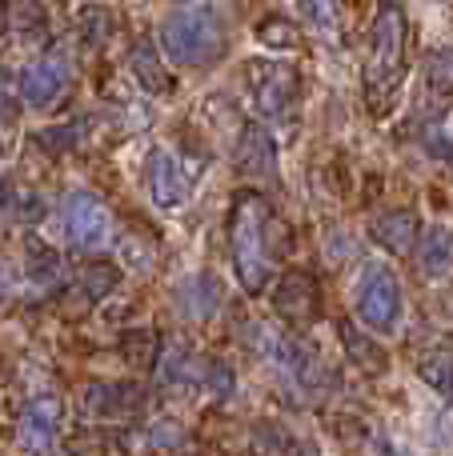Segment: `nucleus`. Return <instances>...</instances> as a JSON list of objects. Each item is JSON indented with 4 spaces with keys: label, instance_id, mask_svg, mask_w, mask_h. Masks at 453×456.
I'll use <instances>...</instances> for the list:
<instances>
[{
    "label": "nucleus",
    "instance_id": "obj_9",
    "mask_svg": "<svg viewBox=\"0 0 453 456\" xmlns=\"http://www.w3.org/2000/svg\"><path fill=\"white\" fill-rule=\"evenodd\" d=\"M149 393L136 380H96L85 388V412L96 420H125L144 409Z\"/></svg>",
    "mask_w": 453,
    "mask_h": 456
},
{
    "label": "nucleus",
    "instance_id": "obj_2",
    "mask_svg": "<svg viewBox=\"0 0 453 456\" xmlns=\"http://www.w3.org/2000/svg\"><path fill=\"white\" fill-rule=\"evenodd\" d=\"M273 208L261 192H241L233 200L229 213V244H233V268L245 292H261L269 284V268H273Z\"/></svg>",
    "mask_w": 453,
    "mask_h": 456
},
{
    "label": "nucleus",
    "instance_id": "obj_18",
    "mask_svg": "<svg viewBox=\"0 0 453 456\" xmlns=\"http://www.w3.org/2000/svg\"><path fill=\"white\" fill-rule=\"evenodd\" d=\"M337 337H342V345H345V356H350V361L358 364L361 372H369V377H382V372L390 369V356H385L382 348H377V340L366 337L358 324L342 321V324H337Z\"/></svg>",
    "mask_w": 453,
    "mask_h": 456
},
{
    "label": "nucleus",
    "instance_id": "obj_13",
    "mask_svg": "<svg viewBox=\"0 0 453 456\" xmlns=\"http://www.w3.org/2000/svg\"><path fill=\"white\" fill-rule=\"evenodd\" d=\"M369 232H374V240L382 244L385 252L409 256V252L417 248L422 224H417V213H409V208H390V213H382L374 224H369Z\"/></svg>",
    "mask_w": 453,
    "mask_h": 456
},
{
    "label": "nucleus",
    "instance_id": "obj_19",
    "mask_svg": "<svg viewBox=\"0 0 453 456\" xmlns=\"http://www.w3.org/2000/svg\"><path fill=\"white\" fill-rule=\"evenodd\" d=\"M417 377L438 396L453 401V340H438V345H430L417 356Z\"/></svg>",
    "mask_w": 453,
    "mask_h": 456
},
{
    "label": "nucleus",
    "instance_id": "obj_5",
    "mask_svg": "<svg viewBox=\"0 0 453 456\" xmlns=\"http://www.w3.org/2000/svg\"><path fill=\"white\" fill-rule=\"evenodd\" d=\"M353 313L361 316L369 332H398L401 324V284L398 276L385 265L369 260L358 276V289H353Z\"/></svg>",
    "mask_w": 453,
    "mask_h": 456
},
{
    "label": "nucleus",
    "instance_id": "obj_24",
    "mask_svg": "<svg viewBox=\"0 0 453 456\" xmlns=\"http://www.w3.org/2000/svg\"><path fill=\"white\" fill-rule=\"evenodd\" d=\"M301 16L321 32V37H337V28H342V20H345V8H337V4H305Z\"/></svg>",
    "mask_w": 453,
    "mask_h": 456
},
{
    "label": "nucleus",
    "instance_id": "obj_11",
    "mask_svg": "<svg viewBox=\"0 0 453 456\" xmlns=\"http://www.w3.org/2000/svg\"><path fill=\"white\" fill-rule=\"evenodd\" d=\"M72 85V69L61 56H45V61H32L21 72V96L29 109H53Z\"/></svg>",
    "mask_w": 453,
    "mask_h": 456
},
{
    "label": "nucleus",
    "instance_id": "obj_12",
    "mask_svg": "<svg viewBox=\"0 0 453 456\" xmlns=\"http://www.w3.org/2000/svg\"><path fill=\"white\" fill-rule=\"evenodd\" d=\"M237 168L253 181H269L277 176V144H273L265 125H245L237 141Z\"/></svg>",
    "mask_w": 453,
    "mask_h": 456
},
{
    "label": "nucleus",
    "instance_id": "obj_14",
    "mask_svg": "<svg viewBox=\"0 0 453 456\" xmlns=\"http://www.w3.org/2000/svg\"><path fill=\"white\" fill-rule=\"evenodd\" d=\"M128 69H133V77H136V85H141V93L157 96V101H161V96H173V93H177L173 69L161 61V53L149 45V40H141V45L128 53Z\"/></svg>",
    "mask_w": 453,
    "mask_h": 456
},
{
    "label": "nucleus",
    "instance_id": "obj_26",
    "mask_svg": "<svg viewBox=\"0 0 453 456\" xmlns=\"http://www.w3.org/2000/svg\"><path fill=\"white\" fill-rule=\"evenodd\" d=\"M12 292H16V273L4 265V260H0V305H8V300H12Z\"/></svg>",
    "mask_w": 453,
    "mask_h": 456
},
{
    "label": "nucleus",
    "instance_id": "obj_15",
    "mask_svg": "<svg viewBox=\"0 0 453 456\" xmlns=\"http://www.w3.org/2000/svg\"><path fill=\"white\" fill-rule=\"evenodd\" d=\"M177 308L189 321H209L221 308V281L213 273H193L177 284Z\"/></svg>",
    "mask_w": 453,
    "mask_h": 456
},
{
    "label": "nucleus",
    "instance_id": "obj_3",
    "mask_svg": "<svg viewBox=\"0 0 453 456\" xmlns=\"http://www.w3.org/2000/svg\"><path fill=\"white\" fill-rule=\"evenodd\" d=\"M161 48L173 64L201 69L225 53V20L213 4H181L161 20Z\"/></svg>",
    "mask_w": 453,
    "mask_h": 456
},
{
    "label": "nucleus",
    "instance_id": "obj_6",
    "mask_svg": "<svg viewBox=\"0 0 453 456\" xmlns=\"http://www.w3.org/2000/svg\"><path fill=\"white\" fill-rule=\"evenodd\" d=\"M61 396L40 393L24 404L21 425H16V444H21L24 456H56V444H61Z\"/></svg>",
    "mask_w": 453,
    "mask_h": 456
},
{
    "label": "nucleus",
    "instance_id": "obj_7",
    "mask_svg": "<svg viewBox=\"0 0 453 456\" xmlns=\"http://www.w3.org/2000/svg\"><path fill=\"white\" fill-rule=\"evenodd\" d=\"M61 228H64V240L77 252H93L109 240L112 216L93 192H69L61 205Z\"/></svg>",
    "mask_w": 453,
    "mask_h": 456
},
{
    "label": "nucleus",
    "instance_id": "obj_27",
    "mask_svg": "<svg viewBox=\"0 0 453 456\" xmlns=\"http://www.w3.org/2000/svg\"><path fill=\"white\" fill-rule=\"evenodd\" d=\"M8 205H12V184H8V176L0 173V216L8 213Z\"/></svg>",
    "mask_w": 453,
    "mask_h": 456
},
{
    "label": "nucleus",
    "instance_id": "obj_22",
    "mask_svg": "<svg viewBox=\"0 0 453 456\" xmlns=\"http://www.w3.org/2000/svg\"><path fill=\"white\" fill-rule=\"evenodd\" d=\"M120 348H125V356L133 364H141V369H149L152 361H157V332L152 329H133L120 337Z\"/></svg>",
    "mask_w": 453,
    "mask_h": 456
},
{
    "label": "nucleus",
    "instance_id": "obj_8",
    "mask_svg": "<svg viewBox=\"0 0 453 456\" xmlns=\"http://www.w3.org/2000/svg\"><path fill=\"white\" fill-rule=\"evenodd\" d=\"M273 308H277L281 321H289L293 329H305V324L321 321V289L309 273H285L277 281V292H273Z\"/></svg>",
    "mask_w": 453,
    "mask_h": 456
},
{
    "label": "nucleus",
    "instance_id": "obj_25",
    "mask_svg": "<svg viewBox=\"0 0 453 456\" xmlns=\"http://www.w3.org/2000/svg\"><path fill=\"white\" fill-rule=\"evenodd\" d=\"M0 125H16V96L4 77H0Z\"/></svg>",
    "mask_w": 453,
    "mask_h": 456
},
{
    "label": "nucleus",
    "instance_id": "obj_23",
    "mask_svg": "<svg viewBox=\"0 0 453 456\" xmlns=\"http://www.w3.org/2000/svg\"><path fill=\"white\" fill-rule=\"evenodd\" d=\"M257 40H261L265 48H297L301 45V32L289 20H281V16H269V20L257 24Z\"/></svg>",
    "mask_w": 453,
    "mask_h": 456
},
{
    "label": "nucleus",
    "instance_id": "obj_16",
    "mask_svg": "<svg viewBox=\"0 0 453 456\" xmlns=\"http://www.w3.org/2000/svg\"><path fill=\"white\" fill-rule=\"evenodd\" d=\"M417 265L430 281H446L453 276V228L446 224H430L417 240Z\"/></svg>",
    "mask_w": 453,
    "mask_h": 456
},
{
    "label": "nucleus",
    "instance_id": "obj_21",
    "mask_svg": "<svg viewBox=\"0 0 453 456\" xmlns=\"http://www.w3.org/2000/svg\"><path fill=\"white\" fill-rule=\"evenodd\" d=\"M425 88L438 101H453V48H433L425 61Z\"/></svg>",
    "mask_w": 453,
    "mask_h": 456
},
{
    "label": "nucleus",
    "instance_id": "obj_10",
    "mask_svg": "<svg viewBox=\"0 0 453 456\" xmlns=\"http://www.w3.org/2000/svg\"><path fill=\"white\" fill-rule=\"evenodd\" d=\"M144 176H149V197H152V205L165 208V213H173V208H181L185 200H189L193 176L185 173V165H181V157H177V152L152 149Z\"/></svg>",
    "mask_w": 453,
    "mask_h": 456
},
{
    "label": "nucleus",
    "instance_id": "obj_1",
    "mask_svg": "<svg viewBox=\"0 0 453 456\" xmlns=\"http://www.w3.org/2000/svg\"><path fill=\"white\" fill-rule=\"evenodd\" d=\"M406 53H409V20L398 4H382L369 24V53H366V101L374 117L398 104L401 80H406Z\"/></svg>",
    "mask_w": 453,
    "mask_h": 456
},
{
    "label": "nucleus",
    "instance_id": "obj_4",
    "mask_svg": "<svg viewBox=\"0 0 453 456\" xmlns=\"http://www.w3.org/2000/svg\"><path fill=\"white\" fill-rule=\"evenodd\" d=\"M245 85L253 109L265 120H293L297 101H301V72L289 61H249Z\"/></svg>",
    "mask_w": 453,
    "mask_h": 456
},
{
    "label": "nucleus",
    "instance_id": "obj_20",
    "mask_svg": "<svg viewBox=\"0 0 453 456\" xmlns=\"http://www.w3.org/2000/svg\"><path fill=\"white\" fill-rule=\"evenodd\" d=\"M24 276H29V284H37V289H56V284H61V276H64L61 252H53L48 244H40V240H29Z\"/></svg>",
    "mask_w": 453,
    "mask_h": 456
},
{
    "label": "nucleus",
    "instance_id": "obj_17",
    "mask_svg": "<svg viewBox=\"0 0 453 456\" xmlns=\"http://www.w3.org/2000/svg\"><path fill=\"white\" fill-rule=\"evenodd\" d=\"M120 284V268L109 265V260H85L77 268V281H72V292L80 297V305H101L104 297H112Z\"/></svg>",
    "mask_w": 453,
    "mask_h": 456
}]
</instances>
